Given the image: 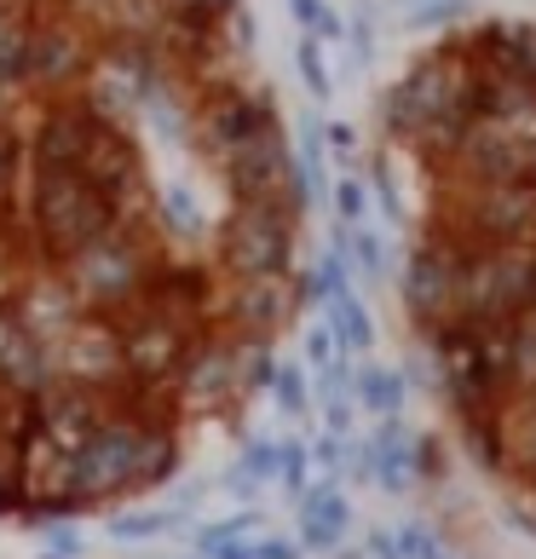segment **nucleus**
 <instances>
[{
	"instance_id": "nucleus-1",
	"label": "nucleus",
	"mask_w": 536,
	"mask_h": 559,
	"mask_svg": "<svg viewBox=\"0 0 536 559\" xmlns=\"http://www.w3.org/2000/svg\"><path fill=\"white\" fill-rule=\"evenodd\" d=\"M174 467H179V427L139 421L116 409L70 450V496L75 508L121 502V496L156 490Z\"/></svg>"
},
{
	"instance_id": "nucleus-2",
	"label": "nucleus",
	"mask_w": 536,
	"mask_h": 559,
	"mask_svg": "<svg viewBox=\"0 0 536 559\" xmlns=\"http://www.w3.org/2000/svg\"><path fill=\"white\" fill-rule=\"evenodd\" d=\"M24 174H29L24 209H29V237H35L29 254L40 265L75 260L93 237H105L110 225H121V209L105 191H93L81 174H70V168H35V162H24Z\"/></svg>"
},
{
	"instance_id": "nucleus-3",
	"label": "nucleus",
	"mask_w": 536,
	"mask_h": 559,
	"mask_svg": "<svg viewBox=\"0 0 536 559\" xmlns=\"http://www.w3.org/2000/svg\"><path fill=\"white\" fill-rule=\"evenodd\" d=\"M162 260H168V254H162L151 219H121V225H110L105 237H93L75 260H64L58 272H64V283L75 288V300L87 306V312L121 318L128 306L144 300L151 272Z\"/></svg>"
},
{
	"instance_id": "nucleus-4",
	"label": "nucleus",
	"mask_w": 536,
	"mask_h": 559,
	"mask_svg": "<svg viewBox=\"0 0 536 559\" xmlns=\"http://www.w3.org/2000/svg\"><path fill=\"white\" fill-rule=\"evenodd\" d=\"M536 300V242L467 248L450 323H513Z\"/></svg>"
},
{
	"instance_id": "nucleus-5",
	"label": "nucleus",
	"mask_w": 536,
	"mask_h": 559,
	"mask_svg": "<svg viewBox=\"0 0 536 559\" xmlns=\"http://www.w3.org/2000/svg\"><path fill=\"white\" fill-rule=\"evenodd\" d=\"M219 179L231 191V209H265V214H295L300 219V162L288 151L283 121L272 128H254L249 139L237 144L231 156L219 162Z\"/></svg>"
},
{
	"instance_id": "nucleus-6",
	"label": "nucleus",
	"mask_w": 536,
	"mask_h": 559,
	"mask_svg": "<svg viewBox=\"0 0 536 559\" xmlns=\"http://www.w3.org/2000/svg\"><path fill=\"white\" fill-rule=\"evenodd\" d=\"M295 214L265 209H231L214 237V272L219 277H277L295 272Z\"/></svg>"
},
{
	"instance_id": "nucleus-7",
	"label": "nucleus",
	"mask_w": 536,
	"mask_h": 559,
	"mask_svg": "<svg viewBox=\"0 0 536 559\" xmlns=\"http://www.w3.org/2000/svg\"><path fill=\"white\" fill-rule=\"evenodd\" d=\"M300 295H306V283L295 272H277V277H219L214 272V329L277 341L295 323Z\"/></svg>"
},
{
	"instance_id": "nucleus-8",
	"label": "nucleus",
	"mask_w": 536,
	"mask_h": 559,
	"mask_svg": "<svg viewBox=\"0 0 536 559\" xmlns=\"http://www.w3.org/2000/svg\"><path fill=\"white\" fill-rule=\"evenodd\" d=\"M47 364L58 381H75V386H98V392H116L128 381V364H121V335H116V318H98V312H81L64 335L47 346Z\"/></svg>"
},
{
	"instance_id": "nucleus-9",
	"label": "nucleus",
	"mask_w": 536,
	"mask_h": 559,
	"mask_svg": "<svg viewBox=\"0 0 536 559\" xmlns=\"http://www.w3.org/2000/svg\"><path fill=\"white\" fill-rule=\"evenodd\" d=\"M98 133H105V116H98L81 93L75 98H52V105L35 116V128H29L24 162H35V168H70V174H81V162H87Z\"/></svg>"
},
{
	"instance_id": "nucleus-10",
	"label": "nucleus",
	"mask_w": 536,
	"mask_h": 559,
	"mask_svg": "<svg viewBox=\"0 0 536 559\" xmlns=\"http://www.w3.org/2000/svg\"><path fill=\"white\" fill-rule=\"evenodd\" d=\"M116 335H121V364H128L133 381H151V386H168L174 369L184 364V352H191V329H179L168 318H156L151 306H128V312L116 318Z\"/></svg>"
},
{
	"instance_id": "nucleus-11",
	"label": "nucleus",
	"mask_w": 536,
	"mask_h": 559,
	"mask_svg": "<svg viewBox=\"0 0 536 559\" xmlns=\"http://www.w3.org/2000/svg\"><path fill=\"white\" fill-rule=\"evenodd\" d=\"M462 260L467 248L444 242V237H421V248L409 254V272H404V300L416 312L421 335L456 318V283H462Z\"/></svg>"
},
{
	"instance_id": "nucleus-12",
	"label": "nucleus",
	"mask_w": 536,
	"mask_h": 559,
	"mask_svg": "<svg viewBox=\"0 0 536 559\" xmlns=\"http://www.w3.org/2000/svg\"><path fill=\"white\" fill-rule=\"evenodd\" d=\"M7 312H12V323L24 329L29 341L52 346V341L64 335V329H70L81 312H87V306L75 300V288L64 283V272H58V265H29L24 283L12 288Z\"/></svg>"
},
{
	"instance_id": "nucleus-13",
	"label": "nucleus",
	"mask_w": 536,
	"mask_h": 559,
	"mask_svg": "<svg viewBox=\"0 0 536 559\" xmlns=\"http://www.w3.org/2000/svg\"><path fill=\"white\" fill-rule=\"evenodd\" d=\"M346 525H353V502L341 496V485H335V479L300 496V548H312V554L341 548Z\"/></svg>"
},
{
	"instance_id": "nucleus-14",
	"label": "nucleus",
	"mask_w": 536,
	"mask_h": 559,
	"mask_svg": "<svg viewBox=\"0 0 536 559\" xmlns=\"http://www.w3.org/2000/svg\"><path fill=\"white\" fill-rule=\"evenodd\" d=\"M353 404L369 409L376 421L404 416V376H398V369H386V364H364L353 376Z\"/></svg>"
},
{
	"instance_id": "nucleus-15",
	"label": "nucleus",
	"mask_w": 536,
	"mask_h": 559,
	"mask_svg": "<svg viewBox=\"0 0 536 559\" xmlns=\"http://www.w3.org/2000/svg\"><path fill=\"white\" fill-rule=\"evenodd\" d=\"M329 329H335L341 352H369V341H376V323H369V312L353 300V288L329 300Z\"/></svg>"
},
{
	"instance_id": "nucleus-16",
	"label": "nucleus",
	"mask_w": 536,
	"mask_h": 559,
	"mask_svg": "<svg viewBox=\"0 0 536 559\" xmlns=\"http://www.w3.org/2000/svg\"><path fill=\"white\" fill-rule=\"evenodd\" d=\"M265 386H272V399H277L283 416H306V409H312V381H306L300 364H272Z\"/></svg>"
},
{
	"instance_id": "nucleus-17",
	"label": "nucleus",
	"mask_w": 536,
	"mask_h": 559,
	"mask_svg": "<svg viewBox=\"0 0 536 559\" xmlns=\"http://www.w3.org/2000/svg\"><path fill=\"white\" fill-rule=\"evenodd\" d=\"M306 473H312V455H306L300 439H277V485L288 496H306L312 485H306Z\"/></svg>"
},
{
	"instance_id": "nucleus-18",
	"label": "nucleus",
	"mask_w": 536,
	"mask_h": 559,
	"mask_svg": "<svg viewBox=\"0 0 536 559\" xmlns=\"http://www.w3.org/2000/svg\"><path fill=\"white\" fill-rule=\"evenodd\" d=\"M168 525H174V513H116L110 536H121V543H144V536H162Z\"/></svg>"
},
{
	"instance_id": "nucleus-19",
	"label": "nucleus",
	"mask_w": 536,
	"mask_h": 559,
	"mask_svg": "<svg viewBox=\"0 0 536 559\" xmlns=\"http://www.w3.org/2000/svg\"><path fill=\"white\" fill-rule=\"evenodd\" d=\"M237 473H242V479H254V485L277 479V444H272V439H249V444H242Z\"/></svg>"
},
{
	"instance_id": "nucleus-20",
	"label": "nucleus",
	"mask_w": 536,
	"mask_h": 559,
	"mask_svg": "<svg viewBox=\"0 0 536 559\" xmlns=\"http://www.w3.org/2000/svg\"><path fill=\"white\" fill-rule=\"evenodd\" d=\"M306 455H312V467H323V473H335V479H341L346 467H353V444H346L341 432H323L318 444H306Z\"/></svg>"
},
{
	"instance_id": "nucleus-21",
	"label": "nucleus",
	"mask_w": 536,
	"mask_h": 559,
	"mask_svg": "<svg viewBox=\"0 0 536 559\" xmlns=\"http://www.w3.org/2000/svg\"><path fill=\"white\" fill-rule=\"evenodd\" d=\"M393 536H398V554H404V559H450L439 536L421 531V525H404V531H393Z\"/></svg>"
},
{
	"instance_id": "nucleus-22",
	"label": "nucleus",
	"mask_w": 536,
	"mask_h": 559,
	"mask_svg": "<svg viewBox=\"0 0 536 559\" xmlns=\"http://www.w3.org/2000/svg\"><path fill=\"white\" fill-rule=\"evenodd\" d=\"M353 392H323V432H341V439H346V432H353Z\"/></svg>"
},
{
	"instance_id": "nucleus-23",
	"label": "nucleus",
	"mask_w": 536,
	"mask_h": 559,
	"mask_svg": "<svg viewBox=\"0 0 536 559\" xmlns=\"http://www.w3.org/2000/svg\"><path fill=\"white\" fill-rule=\"evenodd\" d=\"M300 70L312 81V93H329V75H323V52H318V35L300 40Z\"/></svg>"
},
{
	"instance_id": "nucleus-24",
	"label": "nucleus",
	"mask_w": 536,
	"mask_h": 559,
	"mask_svg": "<svg viewBox=\"0 0 536 559\" xmlns=\"http://www.w3.org/2000/svg\"><path fill=\"white\" fill-rule=\"evenodd\" d=\"M295 7H300V17H306V29H312L318 40H323V35H341V24H335V17H329V12L318 7V0H295Z\"/></svg>"
},
{
	"instance_id": "nucleus-25",
	"label": "nucleus",
	"mask_w": 536,
	"mask_h": 559,
	"mask_svg": "<svg viewBox=\"0 0 536 559\" xmlns=\"http://www.w3.org/2000/svg\"><path fill=\"white\" fill-rule=\"evenodd\" d=\"M47 525V543H52V554H64V559H75L81 554V536H75V525H58V520H40Z\"/></svg>"
},
{
	"instance_id": "nucleus-26",
	"label": "nucleus",
	"mask_w": 536,
	"mask_h": 559,
	"mask_svg": "<svg viewBox=\"0 0 536 559\" xmlns=\"http://www.w3.org/2000/svg\"><path fill=\"white\" fill-rule=\"evenodd\" d=\"M17 508V462L12 455H0V513Z\"/></svg>"
},
{
	"instance_id": "nucleus-27",
	"label": "nucleus",
	"mask_w": 536,
	"mask_h": 559,
	"mask_svg": "<svg viewBox=\"0 0 536 559\" xmlns=\"http://www.w3.org/2000/svg\"><path fill=\"white\" fill-rule=\"evenodd\" d=\"M202 554H209V559H254V548L242 543V536H219V543H209Z\"/></svg>"
},
{
	"instance_id": "nucleus-28",
	"label": "nucleus",
	"mask_w": 536,
	"mask_h": 559,
	"mask_svg": "<svg viewBox=\"0 0 536 559\" xmlns=\"http://www.w3.org/2000/svg\"><path fill=\"white\" fill-rule=\"evenodd\" d=\"M254 559H300V543H288V536H265V543H254Z\"/></svg>"
},
{
	"instance_id": "nucleus-29",
	"label": "nucleus",
	"mask_w": 536,
	"mask_h": 559,
	"mask_svg": "<svg viewBox=\"0 0 536 559\" xmlns=\"http://www.w3.org/2000/svg\"><path fill=\"white\" fill-rule=\"evenodd\" d=\"M364 559H404V554H398V536H393V531H376V536L364 543Z\"/></svg>"
},
{
	"instance_id": "nucleus-30",
	"label": "nucleus",
	"mask_w": 536,
	"mask_h": 559,
	"mask_svg": "<svg viewBox=\"0 0 536 559\" xmlns=\"http://www.w3.org/2000/svg\"><path fill=\"white\" fill-rule=\"evenodd\" d=\"M358 214H364V191H358L353 179H346V185H341V219H346V225H358Z\"/></svg>"
},
{
	"instance_id": "nucleus-31",
	"label": "nucleus",
	"mask_w": 536,
	"mask_h": 559,
	"mask_svg": "<svg viewBox=\"0 0 536 559\" xmlns=\"http://www.w3.org/2000/svg\"><path fill=\"white\" fill-rule=\"evenodd\" d=\"M329 554L335 559H364V548H329Z\"/></svg>"
},
{
	"instance_id": "nucleus-32",
	"label": "nucleus",
	"mask_w": 536,
	"mask_h": 559,
	"mask_svg": "<svg viewBox=\"0 0 536 559\" xmlns=\"http://www.w3.org/2000/svg\"><path fill=\"white\" fill-rule=\"evenodd\" d=\"M40 559H64V554H40Z\"/></svg>"
},
{
	"instance_id": "nucleus-33",
	"label": "nucleus",
	"mask_w": 536,
	"mask_h": 559,
	"mask_svg": "<svg viewBox=\"0 0 536 559\" xmlns=\"http://www.w3.org/2000/svg\"><path fill=\"white\" fill-rule=\"evenodd\" d=\"M202 559H209V554H202Z\"/></svg>"
}]
</instances>
